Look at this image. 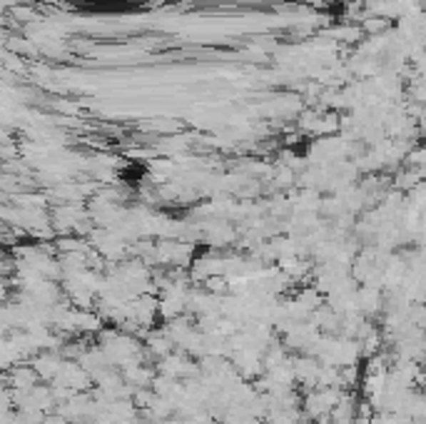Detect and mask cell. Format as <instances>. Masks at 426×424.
<instances>
[{"mask_svg":"<svg viewBox=\"0 0 426 424\" xmlns=\"http://www.w3.org/2000/svg\"><path fill=\"white\" fill-rule=\"evenodd\" d=\"M367 28H369V30H374V33H377V30L389 28V23H387V20H382V18H379V20H369V23H367Z\"/></svg>","mask_w":426,"mask_h":424,"instance_id":"obj_1","label":"cell"}]
</instances>
